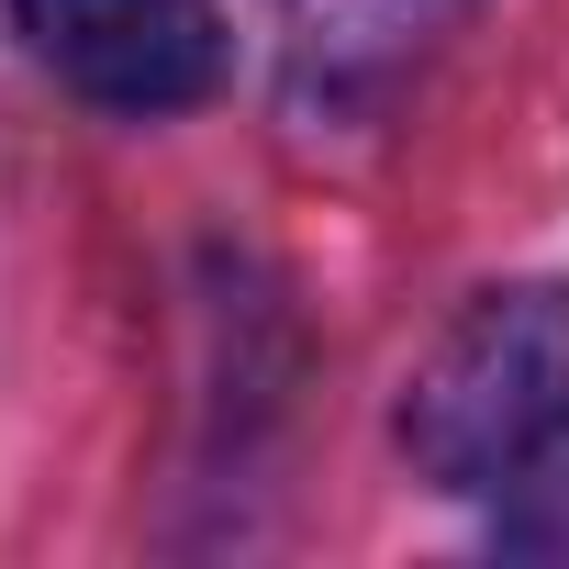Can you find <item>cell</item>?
<instances>
[{
    "label": "cell",
    "mask_w": 569,
    "mask_h": 569,
    "mask_svg": "<svg viewBox=\"0 0 569 569\" xmlns=\"http://www.w3.org/2000/svg\"><path fill=\"white\" fill-rule=\"evenodd\" d=\"M547 425H569V291L469 302L402 391V436L436 491H491Z\"/></svg>",
    "instance_id": "6da1fadb"
},
{
    "label": "cell",
    "mask_w": 569,
    "mask_h": 569,
    "mask_svg": "<svg viewBox=\"0 0 569 569\" xmlns=\"http://www.w3.org/2000/svg\"><path fill=\"white\" fill-rule=\"evenodd\" d=\"M279 12L325 68H391V57H413V34H436L447 0H279Z\"/></svg>",
    "instance_id": "3957f363"
},
{
    "label": "cell",
    "mask_w": 569,
    "mask_h": 569,
    "mask_svg": "<svg viewBox=\"0 0 569 569\" xmlns=\"http://www.w3.org/2000/svg\"><path fill=\"white\" fill-rule=\"evenodd\" d=\"M480 502H491V536L513 558H569V425H547Z\"/></svg>",
    "instance_id": "277c9868"
},
{
    "label": "cell",
    "mask_w": 569,
    "mask_h": 569,
    "mask_svg": "<svg viewBox=\"0 0 569 569\" xmlns=\"http://www.w3.org/2000/svg\"><path fill=\"white\" fill-rule=\"evenodd\" d=\"M12 23L101 112H190L223 79L212 0H12Z\"/></svg>",
    "instance_id": "7a4b0ae2"
}]
</instances>
